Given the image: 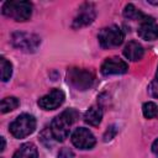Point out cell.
Listing matches in <instances>:
<instances>
[{
    "instance_id": "6da1fadb",
    "label": "cell",
    "mask_w": 158,
    "mask_h": 158,
    "mask_svg": "<svg viewBox=\"0 0 158 158\" xmlns=\"http://www.w3.org/2000/svg\"><path fill=\"white\" fill-rule=\"evenodd\" d=\"M78 118H79V112L75 109H67L53 118L49 128L57 142H63L68 137L72 125Z\"/></svg>"
},
{
    "instance_id": "7a4b0ae2",
    "label": "cell",
    "mask_w": 158,
    "mask_h": 158,
    "mask_svg": "<svg viewBox=\"0 0 158 158\" xmlns=\"http://www.w3.org/2000/svg\"><path fill=\"white\" fill-rule=\"evenodd\" d=\"M1 11L6 17H10L17 22H25L30 20L32 15V4L25 0H9L4 2Z\"/></svg>"
},
{
    "instance_id": "3957f363",
    "label": "cell",
    "mask_w": 158,
    "mask_h": 158,
    "mask_svg": "<svg viewBox=\"0 0 158 158\" xmlns=\"http://www.w3.org/2000/svg\"><path fill=\"white\" fill-rule=\"evenodd\" d=\"M67 81L72 88L84 91L93 86L95 81V75L89 69L73 67L69 68L67 72Z\"/></svg>"
},
{
    "instance_id": "277c9868",
    "label": "cell",
    "mask_w": 158,
    "mask_h": 158,
    "mask_svg": "<svg viewBox=\"0 0 158 158\" xmlns=\"http://www.w3.org/2000/svg\"><path fill=\"white\" fill-rule=\"evenodd\" d=\"M36 128V118L30 114L19 115L9 126L10 133L15 138H25L30 136Z\"/></svg>"
},
{
    "instance_id": "5b68a950",
    "label": "cell",
    "mask_w": 158,
    "mask_h": 158,
    "mask_svg": "<svg viewBox=\"0 0 158 158\" xmlns=\"http://www.w3.org/2000/svg\"><path fill=\"white\" fill-rule=\"evenodd\" d=\"M125 35L122 30L117 25H111L107 27H104L100 30L98 35L99 44L102 48H112V47H118L123 42Z\"/></svg>"
},
{
    "instance_id": "8992f818",
    "label": "cell",
    "mask_w": 158,
    "mask_h": 158,
    "mask_svg": "<svg viewBox=\"0 0 158 158\" xmlns=\"http://www.w3.org/2000/svg\"><path fill=\"white\" fill-rule=\"evenodd\" d=\"M11 43L15 48H17L20 51L32 53V52H36V49L38 48V46L41 43V38L35 33L16 31L11 35Z\"/></svg>"
},
{
    "instance_id": "52a82bcc",
    "label": "cell",
    "mask_w": 158,
    "mask_h": 158,
    "mask_svg": "<svg viewBox=\"0 0 158 158\" xmlns=\"http://www.w3.org/2000/svg\"><path fill=\"white\" fill-rule=\"evenodd\" d=\"M78 10L79 11L75 15V17L73 20V23H72V27L75 28V30L90 25L95 20V17H96L95 6L91 2H84V4H81Z\"/></svg>"
},
{
    "instance_id": "ba28073f",
    "label": "cell",
    "mask_w": 158,
    "mask_h": 158,
    "mask_svg": "<svg viewBox=\"0 0 158 158\" xmlns=\"http://www.w3.org/2000/svg\"><path fill=\"white\" fill-rule=\"evenodd\" d=\"M70 139L72 143L79 149H91L96 143L95 136L85 127H78L72 133Z\"/></svg>"
},
{
    "instance_id": "9c48e42d",
    "label": "cell",
    "mask_w": 158,
    "mask_h": 158,
    "mask_svg": "<svg viewBox=\"0 0 158 158\" xmlns=\"http://www.w3.org/2000/svg\"><path fill=\"white\" fill-rule=\"evenodd\" d=\"M65 95L63 93V90L60 89H52L48 94L43 95L42 98L38 99L37 105L43 109V110H54L58 109L63 102H64Z\"/></svg>"
},
{
    "instance_id": "30bf717a",
    "label": "cell",
    "mask_w": 158,
    "mask_h": 158,
    "mask_svg": "<svg viewBox=\"0 0 158 158\" xmlns=\"http://www.w3.org/2000/svg\"><path fill=\"white\" fill-rule=\"evenodd\" d=\"M128 69L127 63L118 58V57H110L106 58L101 64V74L104 75H112V74H123Z\"/></svg>"
},
{
    "instance_id": "8fae6325",
    "label": "cell",
    "mask_w": 158,
    "mask_h": 158,
    "mask_svg": "<svg viewBox=\"0 0 158 158\" xmlns=\"http://www.w3.org/2000/svg\"><path fill=\"white\" fill-rule=\"evenodd\" d=\"M137 33L144 41H154L158 38V23L153 17L148 16L146 20L139 22Z\"/></svg>"
},
{
    "instance_id": "7c38bea8",
    "label": "cell",
    "mask_w": 158,
    "mask_h": 158,
    "mask_svg": "<svg viewBox=\"0 0 158 158\" xmlns=\"http://www.w3.org/2000/svg\"><path fill=\"white\" fill-rule=\"evenodd\" d=\"M143 54H144V49L142 44L138 43L137 41H130L123 48V56L132 62H137L142 59Z\"/></svg>"
},
{
    "instance_id": "4fadbf2b",
    "label": "cell",
    "mask_w": 158,
    "mask_h": 158,
    "mask_svg": "<svg viewBox=\"0 0 158 158\" xmlns=\"http://www.w3.org/2000/svg\"><path fill=\"white\" fill-rule=\"evenodd\" d=\"M102 118V109L99 105H93L84 114V121L90 126H98Z\"/></svg>"
},
{
    "instance_id": "5bb4252c",
    "label": "cell",
    "mask_w": 158,
    "mask_h": 158,
    "mask_svg": "<svg viewBox=\"0 0 158 158\" xmlns=\"http://www.w3.org/2000/svg\"><path fill=\"white\" fill-rule=\"evenodd\" d=\"M12 158H38V151L31 142H26L14 153Z\"/></svg>"
},
{
    "instance_id": "9a60e30c",
    "label": "cell",
    "mask_w": 158,
    "mask_h": 158,
    "mask_svg": "<svg viewBox=\"0 0 158 158\" xmlns=\"http://www.w3.org/2000/svg\"><path fill=\"white\" fill-rule=\"evenodd\" d=\"M123 16L128 20H133V21H139L142 22L143 20H146L148 17V15L143 14L142 11H139L133 4H127L123 9Z\"/></svg>"
},
{
    "instance_id": "2e32d148",
    "label": "cell",
    "mask_w": 158,
    "mask_h": 158,
    "mask_svg": "<svg viewBox=\"0 0 158 158\" xmlns=\"http://www.w3.org/2000/svg\"><path fill=\"white\" fill-rule=\"evenodd\" d=\"M19 105H20V101H19L17 98H15V96H7V98H4L1 100L0 109H1V112L2 114H6V112H10V111L17 109Z\"/></svg>"
},
{
    "instance_id": "e0dca14e",
    "label": "cell",
    "mask_w": 158,
    "mask_h": 158,
    "mask_svg": "<svg viewBox=\"0 0 158 158\" xmlns=\"http://www.w3.org/2000/svg\"><path fill=\"white\" fill-rule=\"evenodd\" d=\"M40 139H41V142H42L47 148L53 147L54 142H57L56 138L53 137V133H52L51 128H48V127H46V128H43V130L41 131V133H40Z\"/></svg>"
},
{
    "instance_id": "ac0fdd59",
    "label": "cell",
    "mask_w": 158,
    "mask_h": 158,
    "mask_svg": "<svg viewBox=\"0 0 158 158\" xmlns=\"http://www.w3.org/2000/svg\"><path fill=\"white\" fill-rule=\"evenodd\" d=\"M0 63H1V80L7 81L12 75V64L4 57H1Z\"/></svg>"
},
{
    "instance_id": "d6986e66",
    "label": "cell",
    "mask_w": 158,
    "mask_h": 158,
    "mask_svg": "<svg viewBox=\"0 0 158 158\" xmlns=\"http://www.w3.org/2000/svg\"><path fill=\"white\" fill-rule=\"evenodd\" d=\"M142 112L146 118H153L158 114V106L153 101H147L142 106Z\"/></svg>"
},
{
    "instance_id": "ffe728a7",
    "label": "cell",
    "mask_w": 158,
    "mask_h": 158,
    "mask_svg": "<svg viewBox=\"0 0 158 158\" xmlns=\"http://www.w3.org/2000/svg\"><path fill=\"white\" fill-rule=\"evenodd\" d=\"M116 133H117V128H116L114 125L110 126V127H107V130H106L105 133H104V141H105V142L111 141V139L116 136Z\"/></svg>"
},
{
    "instance_id": "44dd1931",
    "label": "cell",
    "mask_w": 158,
    "mask_h": 158,
    "mask_svg": "<svg viewBox=\"0 0 158 158\" xmlns=\"http://www.w3.org/2000/svg\"><path fill=\"white\" fill-rule=\"evenodd\" d=\"M148 91H149V95L158 99V80H152L151 84L148 85Z\"/></svg>"
},
{
    "instance_id": "7402d4cb",
    "label": "cell",
    "mask_w": 158,
    "mask_h": 158,
    "mask_svg": "<svg viewBox=\"0 0 158 158\" xmlns=\"http://www.w3.org/2000/svg\"><path fill=\"white\" fill-rule=\"evenodd\" d=\"M58 158H74V152L67 147L62 148L58 153Z\"/></svg>"
},
{
    "instance_id": "603a6c76",
    "label": "cell",
    "mask_w": 158,
    "mask_h": 158,
    "mask_svg": "<svg viewBox=\"0 0 158 158\" xmlns=\"http://www.w3.org/2000/svg\"><path fill=\"white\" fill-rule=\"evenodd\" d=\"M151 149H152L153 154L158 157V138H156V139L153 141V143H152V147H151Z\"/></svg>"
},
{
    "instance_id": "cb8c5ba5",
    "label": "cell",
    "mask_w": 158,
    "mask_h": 158,
    "mask_svg": "<svg viewBox=\"0 0 158 158\" xmlns=\"http://www.w3.org/2000/svg\"><path fill=\"white\" fill-rule=\"evenodd\" d=\"M0 139H1V148H0V149H1V151H4V149H5V138H4V137H1Z\"/></svg>"
},
{
    "instance_id": "d4e9b609",
    "label": "cell",
    "mask_w": 158,
    "mask_h": 158,
    "mask_svg": "<svg viewBox=\"0 0 158 158\" xmlns=\"http://www.w3.org/2000/svg\"><path fill=\"white\" fill-rule=\"evenodd\" d=\"M148 2H149V4H152V5H156V6L158 5V1H153V0H148Z\"/></svg>"
},
{
    "instance_id": "484cf974",
    "label": "cell",
    "mask_w": 158,
    "mask_h": 158,
    "mask_svg": "<svg viewBox=\"0 0 158 158\" xmlns=\"http://www.w3.org/2000/svg\"><path fill=\"white\" fill-rule=\"evenodd\" d=\"M154 80H158V65H157V72H156V77H154Z\"/></svg>"
}]
</instances>
